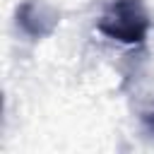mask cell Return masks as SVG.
<instances>
[{"label":"cell","instance_id":"6da1fadb","mask_svg":"<svg viewBox=\"0 0 154 154\" xmlns=\"http://www.w3.org/2000/svg\"><path fill=\"white\" fill-rule=\"evenodd\" d=\"M99 31L113 41L135 46L149 34V14L142 0H111L99 19Z\"/></svg>","mask_w":154,"mask_h":154},{"label":"cell","instance_id":"7a4b0ae2","mask_svg":"<svg viewBox=\"0 0 154 154\" xmlns=\"http://www.w3.org/2000/svg\"><path fill=\"white\" fill-rule=\"evenodd\" d=\"M17 19L22 24V29L29 34V36H46L53 31V26L58 24V14L53 7H48L46 2L41 0H26L19 12H17Z\"/></svg>","mask_w":154,"mask_h":154}]
</instances>
